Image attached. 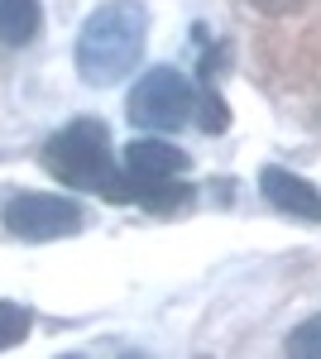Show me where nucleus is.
Returning <instances> with one entry per match:
<instances>
[{
  "label": "nucleus",
  "instance_id": "10",
  "mask_svg": "<svg viewBox=\"0 0 321 359\" xmlns=\"http://www.w3.org/2000/svg\"><path fill=\"white\" fill-rule=\"evenodd\" d=\"M244 5H254L259 15H293V10H302L307 0H244Z\"/></svg>",
  "mask_w": 321,
  "mask_h": 359
},
{
  "label": "nucleus",
  "instance_id": "4",
  "mask_svg": "<svg viewBox=\"0 0 321 359\" xmlns=\"http://www.w3.org/2000/svg\"><path fill=\"white\" fill-rule=\"evenodd\" d=\"M5 230L20 240H63L81 230V206L67 196H48V192H25L5 206Z\"/></svg>",
  "mask_w": 321,
  "mask_h": 359
},
{
  "label": "nucleus",
  "instance_id": "5",
  "mask_svg": "<svg viewBox=\"0 0 321 359\" xmlns=\"http://www.w3.org/2000/svg\"><path fill=\"white\" fill-rule=\"evenodd\" d=\"M259 192H264L268 206H278L293 221H321V192L307 177L288 172V168H264L259 172Z\"/></svg>",
  "mask_w": 321,
  "mask_h": 359
},
{
  "label": "nucleus",
  "instance_id": "1",
  "mask_svg": "<svg viewBox=\"0 0 321 359\" xmlns=\"http://www.w3.org/2000/svg\"><path fill=\"white\" fill-rule=\"evenodd\" d=\"M144 34H149V15L139 0L96 5L77 34V48H72L77 77L86 86H115L120 77H130L144 53Z\"/></svg>",
  "mask_w": 321,
  "mask_h": 359
},
{
  "label": "nucleus",
  "instance_id": "7",
  "mask_svg": "<svg viewBox=\"0 0 321 359\" xmlns=\"http://www.w3.org/2000/svg\"><path fill=\"white\" fill-rule=\"evenodd\" d=\"M44 29V10L39 0H0V43L5 48H25Z\"/></svg>",
  "mask_w": 321,
  "mask_h": 359
},
{
  "label": "nucleus",
  "instance_id": "9",
  "mask_svg": "<svg viewBox=\"0 0 321 359\" xmlns=\"http://www.w3.org/2000/svg\"><path fill=\"white\" fill-rule=\"evenodd\" d=\"M29 331V311L15 302H0V350H10V345H20Z\"/></svg>",
  "mask_w": 321,
  "mask_h": 359
},
{
  "label": "nucleus",
  "instance_id": "2",
  "mask_svg": "<svg viewBox=\"0 0 321 359\" xmlns=\"http://www.w3.org/2000/svg\"><path fill=\"white\" fill-rule=\"evenodd\" d=\"M44 163L58 182L67 187H81V192H101L115 196V158H110V135L101 120H72L67 130H58L48 144H44Z\"/></svg>",
  "mask_w": 321,
  "mask_h": 359
},
{
  "label": "nucleus",
  "instance_id": "3",
  "mask_svg": "<svg viewBox=\"0 0 321 359\" xmlns=\"http://www.w3.org/2000/svg\"><path fill=\"white\" fill-rule=\"evenodd\" d=\"M130 125L134 130H144V135H173V130H183L192 115H197V91L183 72H173V67H154V72H144L130 91Z\"/></svg>",
  "mask_w": 321,
  "mask_h": 359
},
{
  "label": "nucleus",
  "instance_id": "8",
  "mask_svg": "<svg viewBox=\"0 0 321 359\" xmlns=\"http://www.w3.org/2000/svg\"><path fill=\"white\" fill-rule=\"evenodd\" d=\"M288 355H307V359H321V316H307L293 335H288Z\"/></svg>",
  "mask_w": 321,
  "mask_h": 359
},
{
  "label": "nucleus",
  "instance_id": "6",
  "mask_svg": "<svg viewBox=\"0 0 321 359\" xmlns=\"http://www.w3.org/2000/svg\"><path fill=\"white\" fill-rule=\"evenodd\" d=\"M125 172L130 177H178V172H188V154L163 139H134L125 149Z\"/></svg>",
  "mask_w": 321,
  "mask_h": 359
}]
</instances>
